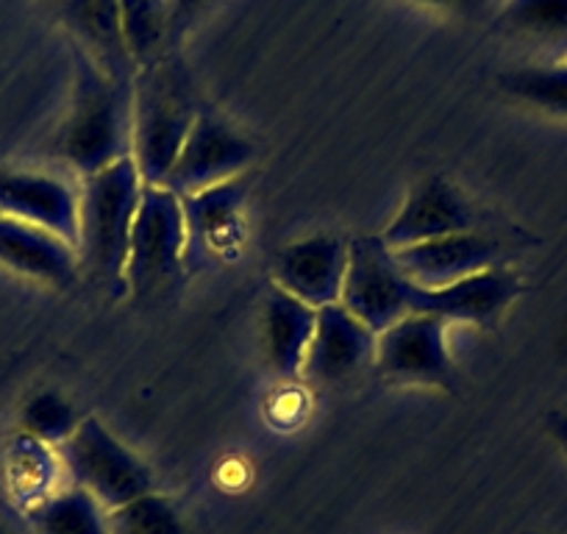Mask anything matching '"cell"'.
Segmentation results:
<instances>
[{"label":"cell","instance_id":"18","mask_svg":"<svg viewBox=\"0 0 567 534\" xmlns=\"http://www.w3.org/2000/svg\"><path fill=\"white\" fill-rule=\"evenodd\" d=\"M315 320H318V309L307 307L278 285L267 287L261 298V340H265L267 368L276 379H301L303 357L315 335Z\"/></svg>","mask_w":567,"mask_h":534},{"label":"cell","instance_id":"24","mask_svg":"<svg viewBox=\"0 0 567 534\" xmlns=\"http://www.w3.org/2000/svg\"><path fill=\"white\" fill-rule=\"evenodd\" d=\"M81 418L84 415H79V410L68 398L53 390H42L25 401L23 412H20V429L56 449L75 432Z\"/></svg>","mask_w":567,"mask_h":534},{"label":"cell","instance_id":"23","mask_svg":"<svg viewBox=\"0 0 567 534\" xmlns=\"http://www.w3.org/2000/svg\"><path fill=\"white\" fill-rule=\"evenodd\" d=\"M125 42L136 70L167 57V3L165 0H120Z\"/></svg>","mask_w":567,"mask_h":534},{"label":"cell","instance_id":"1","mask_svg":"<svg viewBox=\"0 0 567 534\" xmlns=\"http://www.w3.org/2000/svg\"><path fill=\"white\" fill-rule=\"evenodd\" d=\"M523 290V279L506 265L489 267L443 290H429L403 274L384 239L357 237L348 254L342 307L351 309L375 335L409 315H432L445 324L493 329Z\"/></svg>","mask_w":567,"mask_h":534},{"label":"cell","instance_id":"11","mask_svg":"<svg viewBox=\"0 0 567 534\" xmlns=\"http://www.w3.org/2000/svg\"><path fill=\"white\" fill-rule=\"evenodd\" d=\"M392 256L414 285L443 290L484 274L489 267L504 265L506 243L495 234L473 228V232L449 234V237L392 250Z\"/></svg>","mask_w":567,"mask_h":534},{"label":"cell","instance_id":"26","mask_svg":"<svg viewBox=\"0 0 567 534\" xmlns=\"http://www.w3.org/2000/svg\"><path fill=\"white\" fill-rule=\"evenodd\" d=\"M423 7H434L440 12H451V14H462V18H495L501 7H504V0H417Z\"/></svg>","mask_w":567,"mask_h":534},{"label":"cell","instance_id":"14","mask_svg":"<svg viewBox=\"0 0 567 534\" xmlns=\"http://www.w3.org/2000/svg\"><path fill=\"white\" fill-rule=\"evenodd\" d=\"M0 215L31 223L79 245V187L64 176L0 171Z\"/></svg>","mask_w":567,"mask_h":534},{"label":"cell","instance_id":"3","mask_svg":"<svg viewBox=\"0 0 567 534\" xmlns=\"http://www.w3.org/2000/svg\"><path fill=\"white\" fill-rule=\"evenodd\" d=\"M198 112L189 75L173 53L136 70L131 160L145 187H162Z\"/></svg>","mask_w":567,"mask_h":534},{"label":"cell","instance_id":"28","mask_svg":"<svg viewBox=\"0 0 567 534\" xmlns=\"http://www.w3.org/2000/svg\"><path fill=\"white\" fill-rule=\"evenodd\" d=\"M548 432H550V438L559 443V449L567 454V415H565V412H550V415H548Z\"/></svg>","mask_w":567,"mask_h":534},{"label":"cell","instance_id":"19","mask_svg":"<svg viewBox=\"0 0 567 534\" xmlns=\"http://www.w3.org/2000/svg\"><path fill=\"white\" fill-rule=\"evenodd\" d=\"M493 23L512 40L534 42L567 57V0H504Z\"/></svg>","mask_w":567,"mask_h":534},{"label":"cell","instance_id":"29","mask_svg":"<svg viewBox=\"0 0 567 534\" xmlns=\"http://www.w3.org/2000/svg\"><path fill=\"white\" fill-rule=\"evenodd\" d=\"M565 59H567V57H565Z\"/></svg>","mask_w":567,"mask_h":534},{"label":"cell","instance_id":"2","mask_svg":"<svg viewBox=\"0 0 567 534\" xmlns=\"http://www.w3.org/2000/svg\"><path fill=\"white\" fill-rule=\"evenodd\" d=\"M73 97L56 134V154L79 178L131 156L134 84L112 79L73 48Z\"/></svg>","mask_w":567,"mask_h":534},{"label":"cell","instance_id":"13","mask_svg":"<svg viewBox=\"0 0 567 534\" xmlns=\"http://www.w3.org/2000/svg\"><path fill=\"white\" fill-rule=\"evenodd\" d=\"M473 228H478L476 209L462 195V189L454 187L445 176H425L409 189L401 212L392 217V223L379 237L390 250H401L409 245L449 237V234L473 232Z\"/></svg>","mask_w":567,"mask_h":534},{"label":"cell","instance_id":"7","mask_svg":"<svg viewBox=\"0 0 567 534\" xmlns=\"http://www.w3.org/2000/svg\"><path fill=\"white\" fill-rule=\"evenodd\" d=\"M254 173L215 184L200 193L182 195L184 232H187V270L228 265L239 256L248 239V201Z\"/></svg>","mask_w":567,"mask_h":534},{"label":"cell","instance_id":"16","mask_svg":"<svg viewBox=\"0 0 567 534\" xmlns=\"http://www.w3.org/2000/svg\"><path fill=\"white\" fill-rule=\"evenodd\" d=\"M0 265L51 287H70L81 270L79 250L68 239L9 215H0Z\"/></svg>","mask_w":567,"mask_h":534},{"label":"cell","instance_id":"27","mask_svg":"<svg viewBox=\"0 0 567 534\" xmlns=\"http://www.w3.org/2000/svg\"><path fill=\"white\" fill-rule=\"evenodd\" d=\"M0 534H29L23 512L12 510V506L3 504V501H0Z\"/></svg>","mask_w":567,"mask_h":534},{"label":"cell","instance_id":"4","mask_svg":"<svg viewBox=\"0 0 567 534\" xmlns=\"http://www.w3.org/2000/svg\"><path fill=\"white\" fill-rule=\"evenodd\" d=\"M140 171L134 160H123L79 187V261L95 285L106 290H125L131 228L142 201Z\"/></svg>","mask_w":567,"mask_h":534},{"label":"cell","instance_id":"10","mask_svg":"<svg viewBox=\"0 0 567 534\" xmlns=\"http://www.w3.org/2000/svg\"><path fill=\"white\" fill-rule=\"evenodd\" d=\"M375 331L342 304L318 309L315 335L303 357L301 379L320 390H334L373 368Z\"/></svg>","mask_w":567,"mask_h":534},{"label":"cell","instance_id":"15","mask_svg":"<svg viewBox=\"0 0 567 534\" xmlns=\"http://www.w3.org/2000/svg\"><path fill=\"white\" fill-rule=\"evenodd\" d=\"M59 12L75 51L112 79L134 84L136 64L125 42L120 0H59Z\"/></svg>","mask_w":567,"mask_h":534},{"label":"cell","instance_id":"9","mask_svg":"<svg viewBox=\"0 0 567 534\" xmlns=\"http://www.w3.org/2000/svg\"><path fill=\"white\" fill-rule=\"evenodd\" d=\"M256 148L245 134H239L215 109L200 106L195 125L189 129L182 154L173 162L162 187L173 195H193L215 184L237 178L254 165Z\"/></svg>","mask_w":567,"mask_h":534},{"label":"cell","instance_id":"12","mask_svg":"<svg viewBox=\"0 0 567 534\" xmlns=\"http://www.w3.org/2000/svg\"><path fill=\"white\" fill-rule=\"evenodd\" d=\"M351 243L337 234H312L284 245L272 259V285L312 309L342 304Z\"/></svg>","mask_w":567,"mask_h":534},{"label":"cell","instance_id":"22","mask_svg":"<svg viewBox=\"0 0 567 534\" xmlns=\"http://www.w3.org/2000/svg\"><path fill=\"white\" fill-rule=\"evenodd\" d=\"M506 95L539 112L567 117V59L554 64H526L501 79Z\"/></svg>","mask_w":567,"mask_h":534},{"label":"cell","instance_id":"20","mask_svg":"<svg viewBox=\"0 0 567 534\" xmlns=\"http://www.w3.org/2000/svg\"><path fill=\"white\" fill-rule=\"evenodd\" d=\"M23 517L29 534H109L106 510L73 484L23 512Z\"/></svg>","mask_w":567,"mask_h":534},{"label":"cell","instance_id":"8","mask_svg":"<svg viewBox=\"0 0 567 534\" xmlns=\"http://www.w3.org/2000/svg\"><path fill=\"white\" fill-rule=\"evenodd\" d=\"M449 324L432 315H409L375 335L373 368L390 384L460 390V370L449 351Z\"/></svg>","mask_w":567,"mask_h":534},{"label":"cell","instance_id":"25","mask_svg":"<svg viewBox=\"0 0 567 534\" xmlns=\"http://www.w3.org/2000/svg\"><path fill=\"white\" fill-rule=\"evenodd\" d=\"M167 3V48L171 53L182 45L184 37L212 12L217 0H165Z\"/></svg>","mask_w":567,"mask_h":534},{"label":"cell","instance_id":"17","mask_svg":"<svg viewBox=\"0 0 567 534\" xmlns=\"http://www.w3.org/2000/svg\"><path fill=\"white\" fill-rule=\"evenodd\" d=\"M64 468L56 449L31 438L20 429L0 449V495L3 504L18 512L34 510L62 487Z\"/></svg>","mask_w":567,"mask_h":534},{"label":"cell","instance_id":"5","mask_svg":"<svg viewBox=\"0 0 567 534\" xmlns=\"http://www.w3.org/2000/svg\"><path fill=\"white\" fill-rule=\"evenodd\" d=\"M187 232L182 201L165 187L142 189L125 259V292L140 304H154L176 290L187 274Z\"/></svg>","mask_w":567,"mask_h":534},{"label":"cell","instance_id":"6","mask_svg":"<svg viewBox=\"0 0 567 534\" xmlns=\"http://www.w3.org/2000/svg\"><path fill=\"white\" fill-rule=\"evenodd\" d=\"M56 454L68 484L86 490L106 512L154 490L151 468L95 415L81 418L75 432L56 445Z\"/></svg>","mask_w":567,"mask_h":534},{"label":"cell","instance_id":"21","mask_svg":"<svg viewBox=\"0 0 567 534\" xmlns=\"http://www.w3.org/2000/svg\"><path fill=\"white\" fill-rule=\"evenodd\" d=\"M106 528L109 534H189L178 499L159 490L106 512Z\"/></svg>","mask_w":567,"mask_h":534}]
</instances>
